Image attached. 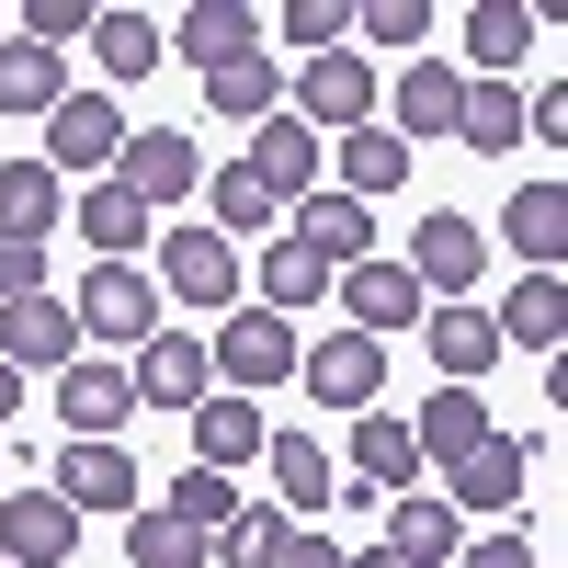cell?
<instances>
[{"label":"cell","mask_w":568,"mask_h":568,"mask_svg":"<svg viewBox=\"0 0 568 568\" xmlns=\"http://www.w3.org/2000/svg\"><path fill=\"white\" fill-rule=\"evenodd\" d=\"M273 444V420L251 409V398H227V387H205L194 398V466H216V478H240V466Z\"/></svg>","instance_id":"24"},{"label":"cell","mask_w":568,"mask_h":568,"mask_svg":"<svg viewBox=\"0 0 568 568\" xmlns=\"http://www.w3.org/2000/svg\"><path fill=\"white\" fill-rule=\"evenodd\" d=\"M80 557V511L58 489H12L0 500V568H69Z\"/></svg>","instance_id":"12"},{"label":"cell","mask_w":568,"mask_h":568,"mask_svg":"<svg viewBox=\"0 0 568 568\" xmlns=\"http://www.w3.org/2000/svg\"><path fill=\"white\" fill-rule=\"evenodd\" d=\"M284 240H296L318 273H353V262H375V205H353V194H329V182H318V194L284 205Z\"/></svg>","instance_id":"10"},{"label":"cell","mask_w":568,"mask_h":568,"mask_svg":"<svg viewBox=\"0 0 568 568\" xmlns=\"http://www.w3.org/2000/svg\"><path fill=\"white\" fill-rule=\"evenodd\" d=\"M0 364H12V375H34V364H80V318H69V296H12V307H0Z\"/></svg>","instance_id":"20"},{"label":"cell","mask_w":568,"mask_h":568,"mask_svg":"<svg viewBox=\"0 0 568 568\" xmlns=\"http://www.w3.org/2000/svg\"><path fill=\"white\" fill-rule=\"evenodd\" d=\"M91 12H103V0H23V45H45V58H69V45L91 34Z\"/></svg>","instance_id":"42"},{"label":"cell","mask_w":568,"mask_h":568,"mask_svg":"<svg viewBox=\"0 0 568 568\" xmlns=\"http://www.w3.org/2000/svg\"><path fill=\"white\" fill-rule=\"evenodd\" d=\"M262 34H284V45H307V58H329V45L353 34V0H284Z\"/></svg>","instance_id":"41"},{"label":"cell","mask_w":568,"mask_h":568,"mask_svg":"<svg viewBox=\"0 0 568 568\" xmlns=\"http://www.w3.org/2000/svg\"><path fill=\"white\" fill-rule=\"evenodd\" d=\"M262 466H273V511H284V524L329 511V444H318V433H273Z\"/></svg>","instance_id":"28"},{"label":"cell","mask_w":568,"mask_h":568,"mask_svg":"<svg viewBox=\"0 0 568 568\" xmlns=\"http://www.w3.org/2000/svg\"><path fill=\"white\" fill-rule=\"evenodd\" d=\"M69 103V58H45V45H23V34H0V114H58Z\"/></svg>","instance_id":"32"},{"label":"cell","mask_w":568,"mask_h":568,"mask_svg":"<svg viewBox=\"0 0 568 568\" xmlns=\"http://www.w3.org/2000/svg\"><path fill=\"white\" fill-rule=\"evenodd\" d=\"M125 409H136V398H125V364H91V353L58 364V433H69V444H114Z\"/></svg>","instance_id":"15"},{"label":"cell","mask_w":568,"mask_h":568,"mask_svg":"<svg viewBox=\"0 0 568 568\" xmlns=\"http://www.w3.org/2000/svg\"><path fill=\"white\" fill-rule=\"evenodd\" d=\"M353 568H409V557H398V546H364V557H353Z\"/></svg>","instance_id":"49"},{"label":"cell","mask_w":568,"mask_h":568,"mask_svg":"<svg viewBox=\"0 0 568 568\" xmlns=\"http://www.w3.org/2000/svg\"><path fill=\"white\" fill-rule=\"evenodd\" d=\"M205 103H216L227 125H262V114H284V69H273V58H240V69L205 80Z\"/></svg>","instance_id":"40"},{"label":"cell","mask_w":568,"mask_h":568,"mask_svg":"<svg viewBox=\"0 0 568 568\" xmlns=\"http://www.w3.org/2000/svg\"><path fill=\"white\" fill-rule=\"evenodd\" d=\"M455 149H524V91L511 80H466V103H455Z\"/></svg>","instance_id":"34"},{"label":"cell","mask_w":568,"mask_h":568,"mask_svg":"<svg viewBox=\"0 0 568 568\" xmlns=\"http://www.w3.org/2000/svg\"><path fill=\"white\" fill-rule=\"evenodd\" d=\"M387 546L409 557V568H455V546H466V524L444 511V489H398L387 500Z\"/></svg>","instance_id":"29"},{"label":"cell","mask_w":568,"mask_h":568,"mask_svg":"<svg viewBox=\"0 0 568 568\" xmlns=\"http://www.w3.org/2000/svg\"><path fill=\"white\" fill-rule=\"evenodd\" d=\"M125 568H205V535L171 524L160 500H136V511H125Z\"/></svg>","instance_id":"39"},{"label":"cell","mask_w":568,"mask_h":568,"mask_svg":"<svg viewBox=\"0 0 568 568\" xmlns=\"http://www.w3.org/2000/svg\"><path fill=\"white\" fill-rule=\"evenodd\" d=\"M489 433H500V420H489L478 387H433V398H420V420H409V444H420V466H433V478H444V466H466Z\"/></svg>","instance_id":"19"},{"label":"cell","mask_w":568,"mask_h":568,"mask_svg":"<svg viewBox=\"0 0 568 568\" xmlns=\"http://www.w3.org/2000/svg\"><path fill=\"white\" fill-rule=\"evenodd\" d=\"M69 227V182L45 171V160H0V240H58Z\"/></svg>","instance_id":"25"},{"label":"cell","mask_w":568,"mask_h":568,"mask_svg":"<svg viewBox=\"0 0 568 568\" xmlns=\"http://www.w3.org/2000/svg\"><path fill=\"white\" fill-rule=\"evenodd\" d=\"M205 387H216V375H205V342H194V329H171V318H160L149 342H136V364H125V398H136V409H194Z\"/></svg>","instance_id":"11"},{"label":"cell","mask_w":568,"mask_h":568,"mask_svg":"<svg viewBox=\"0 0 568 568\" xmlns=\"http://www.w3.org/2000/svg\"><path fill=\"white\" fill-rule=\"evenodd\" d=\"M500 240H511V262H524V273H557V262H568V182H557V171L524 182V194L500 205Z\"/></svg>","instance_id":"21"},{"label":"cell","mask_w":568,"mask_h":568,"mask_svg":"<svg viewBox=\"0 0 568 568\" xmlns=\"http://www.w3.org/2000/svg\"><path fill=\"white\" fill-rule=\"evenodd\" d=\"M45 489H58L80 524H91V511H136V500H149V489H136V455H125V444H69Z\"/></svg>","instance_id":"17"},{"label":"cell","mask_w":568,"mask_h":568,"mask_svg":"<svg viewBox=\"0 0 568 568\" xmlns=\"http://www.w3.org/2000/svg\"><path fill=\"white\" fill-rule=\"evenodd\" d=\"M160 34H171V58H194L205 80L240 69V58H262V12H251V0H194V12H171Z\"/></svg>","instance_id":"14"},{"label":"cell","mask_w":568,"mask_h":568,"mask_svg":"<svg viewBox=\"0 0 568 568\" xmlns=\"http://www.w3.org/2000/svg\"><path fill=\"white\" fill-rule=\"evenodd\" d=\"M114 182H125V194L160 216V205H182V194H205V149H194L182 125H125V149H114Z\"/></svg>","instance_id":"6"},{"label":"cell","mask_w":568,"mask_h":568,"mask_svg":"<svg viewBox=\"0 0 568 568\" xmlns=\"http://www.w3.org/2000/svg\"><path fill=\"white\" fill-rule=\"evenodd\" d=\"M524 45H535V12H524V0H478V12H466V69H478V80H511V69H524Z\"/></svg>","instance_id":"33"},{"label":"cell","mask_w":568,"mask_h":568,"mask_svg":"<svg viewBox=\"0 0 568 568\" xmlns=\"http://www.w3.org/2000/svg\"><path fill=\"white\" fill-rule=\"evenodd\" d=\"M353 34L364 45H420L433 34V0H353Z\"/></svg>","instance_id":"43"},{"label":"cell","mask_w":568,"mask_h":568,"mask_svg":"<svg viewBox=\"0 0 568 568\" xmlns=\"http://www.w3.org/2000/svg\"><path fill=\"white\" fill-rule=\"evenodd\" d=\"M353 489H375V500L420 489V444H409L398 409H364V420H353Z\"/></svg>","instance_id":"26"},{"label":"cell","mask_w":568,"mask_h":568,"mask_svg":"<svg viewBox=\"0 0 568 568\" xmlns=\"http://www.w3.org/2000/svg\"><path fill=\"white\" fill-rule=\"evenodd\" d=\"M114 149H125L114 91H69V103L45 114V171L58 182H114Z\"/></svg>","instance_id":"7"},{"label":"cell","mask_w":568,"mask_h":568,"mask_svg":"<svg viewBox=\"0 0 568 568\" xmlns=\"http://www.w3.org/2000/svg\"><path fill=\"white\" fill-rule=\"evenodd\" d=\"M524 466H535V444L489 433L466 466H444V511H455V524H466V511H524Z\"/></svg>","instance_id":"16"},{"label":"cell","mask_w":568,"mask_h":568,"mask_svg":"<svg viewBox=\"0 0 568 568\" xmlns=\"http://www.w3.org/2000/svg\"><path fill=\"white\" fill-rule=\"evenodd\" d=\"M160 296L171 307H240V251L216 240V227H160Z\"/></svg>","instance_id":"8"},{"label":"cell","mask_w":568,"mask_h":568,"mask_svg":"<svg viewBox=\"0 0 568 568\" xmlns=\"http://www.w3.org/2000/svg\"><path fill=\"white\" fill-rule=\"evenodd\" d=\"M205 205H216V240H227V251H240V240H273V227H284V205L262 194L240 160H227V171H205Z\"/></svg>","instance_id":"35"},{"label":"cell","mask_w":568,"mask_h":568,"mask_svg":"<svg viewBox=\"0 0 568 568\" xmlns=\"http://www.w3.org/2000/svg\"><path fill=\"white\" fill-rule=\"evenodd\" d=\"M91 58H103V80H149L160 58H171V34H160V12H125V0H114V12H91Z\"/></svg>","instance_id":"31"},{"label":"cell","mask_w":568,"mask_h":568,"mask_svg":"<svg viewBox=\"0 0 568 568\" xmlns=\"http://www.w3.org/2000/svg\"><path fill=\"white\" fill-rule=\"evenodd\" d=\"M284 114H296L318 149L329 136H353V125H375V69L353 58V45H329V58H307V80L284 91Z\"/></svg>","instance_id":"4"},{"label":"cell","mask_w":568,"mask_h":568,"mask_svg":"<svg viewBox=\"0 0 568 568\" xmlns=\"http://www.w3.org/2000/svg\"><path fill=\"white\" fill-rule=\"evenodd\" d=\"M489 329H500V353H546L557 364V329H568V284L557 273H524L511 296L489 307Z\"/></svg>","instance_id":"27"},{"label":"cell","mask_w":568,"mask_h":568,"mask_svg":"<svg viewBox=\"0 0 568 568\" xmlns=\"http://www.w3.org/2000/svg\"><path fill=\"white\" fill-rule=\"evenodd\" d=\"M69 227L91 240V262H136V240H160V216L125 194V182H80L69 194Z\"/></svg>","instance_id":"22"},{"label":"cell","mask_w":568,"mask_h":568,"mask_svg":"<svg viewBox=\"0 0 568 568\" xmlns=\"http://www.w3.org/2000/svg\"><path fill=\"white\" fill-rule=\"evenodd\" d=\"M205 375H216L227 398H262V387H284V375H296V318H273V307H251V318H216Z\"/></svg>","instance_id":"2"},{"label":"cell","mask_w":568,"mask_h":568,"mask_svg":"<svg viewBox=\"0 0 568 568\" xmlns=\"http://www.w3.org/2000/svg\"><path fill=\"white\" fill-rule=\"evenodd\" d=\"M455 103H466V69L455 58H409L398 91H387V136L409 149V136H455Z\"/></svg>","instance_id":"18"},{"label":"cell","mask_w":568,"mask_h":568,"mask_svg":"<svg viewBox=\"0 0 568 568\" xmlns=\"http://www.w3.org/2000/svg\"><path fill=\"white\" fill-rule=\"evenodd\" d=\"M455 568H535V535L500 524V535H478V546H455Z\"/></svg>","instance_id":"44"},{"label":"cell","mask_w":568,"mask_h":568,"mask_svg":"<svg viewBox=\"0 0 568 568\" xmlns=\"http://www.w3.org/2000/svg\"><path fill=\"white\" fill-rule=\"evenodd\" d=\"M160 511H171V524H194V535L216 546L227 524H240V478H216V466H182V478L160 489Z\"/></svg>","instance_id":"38"},{"label":"cell","mask_w":568,"mask_h":568,"mask_svg":"<svg viewBox=\"0 0 568 568\" xmlns=\"http://www.w3.org/2000/svg\"><path fill=\"white\" fill-rule=\"evenodd\" d=\"M12 409H23V375H12V364H0V420H12Z\"/></svg>","instance_id":"48"},{"label":"cell","mask_w":568,"mask_h":568,"mask_svg":"<svg viewBox=\"0 0 568 568\" xmlns=\"http://www.w3.org/2000/svg\"><path fill=\"white\" fill-rule=\"evenodd\" d=\"M12 296H45V251L34 240H0V307Z\"/></svg>","instance_id":"45"},{"label":"cell","mask_w":568,"mask_h":568,"mask_svg":"<svg viewBox=\"0 0 568 568\" xmlns=\"http://www.w3.org/2000/svg\"><path fill=\"white\" fill-rule=\"evenodd\" d=\"M240 171L262 182L273 205H296V194H318V182H329V149H318L296 114H262V125H251V149H240Z\"/></svg>","instance_id":"13"},{"label":"cell","mask_w":568,"mask_h":568,"mask_svg":"<svg viewBox=\"0 0 568 568\" xmlns=\"http://www.w3.org/2000/svg\"><path fill=\"white\" fill-rule=\"evenodd\" d=\"M284 568H353V546H342V535H318V524H296V546H284Z\"/></svg>","instance_id":"46"},{"label":"cell","mask_w":568,"mask_h":568,"mask_svg":"<svg viewBox=\"0 0 568 568\" xmlns=\"http://www.w3.org/2000/svg\"><path fill=\"white\" fill-rule=\"evenodd\" d=\"M524 125L546 136V149H557V136H568V91H557V80H546V91H535V103H524Z\"/></svg>","instance_id":"47"},{"label":"cell","mask_w":568,"mask_h":568,"mask_svg":"<svg viewBox=\"0 0 568 568\" xmlns=\"http://www.w3.org/2000/svg\"><path fill=\"white\" fill-rule=\"evenodd\" d=\"M262 307H273V318H307V307H329V273H318L296 240H284V227L262 240Z\"/></svg>","instance_id":"36"},{"label":"cell","mask_w":568,"mask_h":568,"mask_svg":"<svg viewBox=\"0 0 568 568\" xmlns=\"http://www.w3.org/2000/svg\"><path fill=\"white\" fill-rule=\"evenodd\" d=\"M69 318H80V342H149V329H160V284L149 273H136V262H91L80 273V296H69Z\"/></svg>","instance_id":"5"},{"label":"cell","mask_w":568,"mask_h":568,"mask_svg":"<svg viewBox=\"0 0 568 568\" xmlns=\"http://www.w3.org/2000/svg\"><path fill=\"white\" fill-rule=\"evenodd\" d=\"M296 387H307L318 409L364 420L375 387H387V342H364V329H318V342H296Z\"/></svg>","instance_id":"3"},{"label":"cell","mask_w":568,"mask_h":568,"mask_svg":"<svg viewBox=\"0 0 568 568\" xmlns=\"http://www.w3.org/2000/svg\"><path fill=\"white\" fill-rule=\"evenodd\" d=\"M420 342H433V375H444V387H478V375L500 364V329H489L478 296H466V307H420Z\"/></svg>","instance_id":"23"},{"label":"cell","mask_w":568,"mask_h":568,"mask_svg":"<svg viewBox=\"0 0 568 568\" xmlns=\"http://www.w3.org/2000/svg\"><path fill=\"white\" fill-rule=\"evenodd\" d=\"M329 296H342V329H364V342H398V329H420V284H409V262H353V273H329Z\"/></svg>","instance_id":"9"},{"label":"cell","mask_w":568,"mask_h":568,"mask_svg":"<svg viewBox=\"0 0 568 568\" xmlns=\"http://www.w3.org/2000/svg\"><path fill=\"white\" fill-rule=\"evenodd\" d=\"M284 546H296V524H284L273 500H240V524L205 546V568H284Z\"/></svg>","instance_id":"37"},{"label":"cell","mask_w":568,"mask_h":568,"mask_svg":"<svg viewBox=\"0 0 568 568\" xmlns=\"http://www.w3.org/2000/svg\"><path fill=\"white\" fill-rule=\"evenodd\" d=\"M409 284H420V296H433V307H466V296H478V273H489V227L478 216H455V205H433V216H420L409 227Z\"/></svg>","instance_id":"1"},{"label":"cell","mask_w":568,"mask_h":568,"mask_svg":"<svg viewBox=\"0 0 568 568\" xmlns=\"http://www.w3.org/2000/svg\"><path fill=\"white\" fill-rule=\"evenodd\" d=\"M329 171H342V182H329V194L375 205V194H398V182H409V149H398L387 125H353V136H329Z\"/></svg>","instance_id":"30"},{"label":"cell","mask_w":568,"mask_h":568,"mask_svg":"<svg viewBox=\"0 0 568 568\" xmlns=\"http://www.w3.org/2000/svg\"><path fill=\"white\" fill-rule=\"evenodd\" d=\"M0 466H12V444H0Z\"/></svg>","instance_id":"50"}]
</instances>
